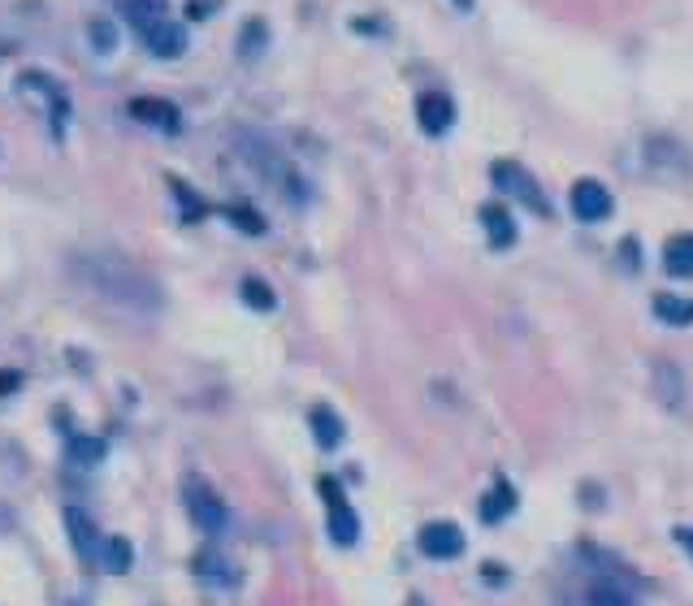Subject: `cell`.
Instances as JSON below:
<instances>
[{
  "label": "cell",
  "instance_id": "obj_18",
  "mask_svg": "<svg viewBox=\"0 0 693 606\" xmlns=\"http://www.w3.org/2000/svg\"><path fill=\"white\" fill-rule=\"evenodd\" d=\"M655 316H659L663 325H676V329H681V325H693V299L663 291V295H655Z\"/></svg>",
  "mask_w": 693,
  "mask_h": 606
},
{
  "label": "cell",
  "instance_id": "obj_29",
  "mask_svg": "<svg viewBox=\"0 0 693 606\" xmlns=\"http://www.w3.org/2000/svg\"><path fill=\"white\" fill-rule=\"evenodd\" d=\"M18 373H0V394H9V390H18Z\"/></svg>",
  "mask_w": 693,
  "mask_h": 606
},
{
  "label": "cell",
  "instance_id": "obj_14",
  "mask_svg": "<svg viewBox=\"0 0 693 606\" xmlns=\"http://www.w3.org/2000/svg\"><path fill=\"white\" fill-rule=\"evenodd\" d=\"M481 226H486V239H490L494 252H507V247L516 243V221H512V213H507L503 204L481 208Z\"/></svg>",
  "mask_w": 693,
  "mask_h": 606
},
{
  "label": "cell",
  "instance_id": "obj_31",
  "mask_svg": "<svg viewBox=\"0 0 693 606\" xmlns=\"http://www.w3.org/2000/svg\"><path fill=\"white\" fill-rule=\"evenodd\" d=\"M451 5L460 9V13H468V9H473V0H451Z\"/></svg>",
  "mask_w": 693,
  "mask_h": 606
},
{
  "label": "cell",
  "instance_id": "obj_27",
  "mask_svg": "<svg viewBox=\"0 0 693 606\" xmlns=\"http://www.w3.org/2000/svg\"><path fill=\"white\" fill-rule=\"evenodd\" d=\"M169 182H174V195H178V200L187 204V217L195 221V217L204 213V204H200V200H195V195H191V187H187V182H178V178H169Z\"/></svg>",
  "mask_w": 693,
  "mask_h": 606
},
{
  "label": "cell",
  "instance_id": "obj_12",
  "mask_svg": "<svg viewBox=\"0 0 693 606\" xmlns=\"http://www.w3.org/2000/svg\"><path fill=\"white\" fill-rule=\"evenodd\" d=\"M416 122H421L425 135H447L451 122H455V104L447 91H425L421 100H416Z\"/></svg>",
  "mask_w": 693,
  "mask_h": 606
},
{
  "label": "cell",
  "instance_id": "obj_13",
  "mask_svg": "<svg viewBox=\"0 0 693 606\" xmlns=\"http://www.w3.org/2000/svg\"><path fill=\"white\" fill-rule=\"evenodd\" d=\"M572 213H577L581 221H603V217H611V191L598 178H581L577 187H572Z\"/></svg>",
  "mask_w": 693,
  "mask_h": 606
},
{
  "label": "cell",
  "instance_id": "obj_3",
  "mask_svg": "<svg viewBox=\"0 0 693 606\" xmlns=\"http://www.w3.org/2000/svg\"><path fill=\"white\" fill-rule=\"evenodd\" d=\"M490 178H494V187L507 191L512 200H520V204L529 208V213L551 217V200H546V191L538 187V178H533L525 165H516V161H494Z\"/></svg>",
  "mask_w": 693,
  "mask_h": 606
},
{
  "label": "cell",
  "instance_id": "obj_2",
  "mask_svg": "<svg viewBox=\"0 0 693 606\" xmlns=\"http://www.w3.org/2000/svg\"><path fill=\"white\" fill-rule=\"evenodd\" d=\"M239 152H243V161L256 169L260 178L269 182L278 195H286L291 204H304L308 200V187H304V178L295 174V165L286 161V152L278 148L273 139L265 135H256V130H247V135H239Z\"/></svg>",
  "mask_w": 693,
  "mask_h": 606
},
{
  "label": "cell",
  "instance_id": "obj_7",
  "mask_svg": "<svg viewBox=\"0 0 693 606\" xmlns=\"http://www.w3.org/2000/svg\"><path fill=\"white\" fill-rule=\"evenodd\" d=\"M130 117L143 126H152V130H161V135H178L182 130V113H178V104H169L161 96H139V100H130Z\"/></svg>",
  "mask_w": 693,
  "mask_h": 606
},
{
  "label": "cell",
  "instance_id": "obj_30",
  "mask_svg": "<svg viewBox=\"0 0 693 606\" xmlns=\"http://www.w3.org/2000/svg\"><path fill=\"white\" fill-rule=\"evenodd\" d=\"M672 537H676V546H685L689 555H693V529H676Z\"/></svg>",
  "mask_w": 693,
  "mask_h": 606
},
{
  "label": "cell",
  "instance_id": "obj_19",
  "mask_svg": "<svg viewBox=\"0 0 693 606\" xmlns=\"http://www.w3.org/2000/svg\"><path fill=\"white\" fill-rule=\"evenodd\" d=\"M516 507V490L507 481H494V490L486 494V503H481V520H490V524H499L507 511Z\"/></svg>",
  "mask_w": 693,
  "mask_h": 606
},
{
  "label": "cell",
  "instance_id": "obj_9",
  "mask_svg": "<svg viewBox=\"0 0 693 606\" xmlns=\"http://www.w3.org/2000/svg\"><path fill=\"white\" fill-rule=\"evenodd\" d=\"M321 490L325 498H330V537L338 546H356V537H360V516L351 511V503L343 498V490H338L334 481H321Z\"/></svg>",
  "mask_w": 693,
  "mask_h": 606
},
{
  "label": "cell",
  "instance_id": "obj_22",
  "mask_svg": "<svg viewBox=\"0 0 693 606\" xmlns=\"http://www.w3.org/2000/svg\"><path fill=\"white\" fill-rule=\"evenodd\" d=\"M70 459L78 468H96L104 459V442L100 438H87V433H74L70 438Z\"/></svg>",
  "mask_w": 693,
  "mask_h": 606
},
{
  "label": "cell",
  "instance_id": "obj_26",
  "mask_svg": "<svg viewBox=\"0 0 693 606\" xmlns=\"http://www.w3.org/2000/svg\"><path fill=\"white\" fill-rule=\"evenodd\" d=\"M87 35H91V48H96V52H113V48H117V31H113V26L104 22V18L91 22Z\"/></svg>",
  "mask_w": 693,
  "mask_h": 606
},
{
  "label": "cell",
  "instance_id": "obj_6",
  "mask_svg": "<svg viewBox=\"0 0 693 606\" xmlns=\"http://www.w3.org/2000/svg\"><path fill=\"white\" fill-rule=\"evenodd\" d=\"M18 91L22 96H31L39 104H48V122H52V135H65V117H70V100H65V91L52 83L48 74H22L18 78Z\"/></svg>",
  "mask_w": 693,
  "mask_h": 606
},
{
  "label": "cell",
  "instance_id": "obj_17",
  "mask_svg": "<svg viewBox=\"0 0 693 606\" xmlns=\"http://www.w3.org/2000/svg\"><path fill=\"white\" fill-rule=\"evenodd\" d=\"M117 9H122V18L135 26V31H148L152 22L165 18L169 0H117Z\"/></svg>",
  "mask_w": 693,
  "mask_h": 606
},
{
  "label": "cell",
  "instance_id": "obj_16",
  "mask_svg": "<svg viewBox=\"0 0 693 606\" xmlns=\"http://www.w3.org/2000/svg\"><path fill=\"white\" fill-rule=\"evenodd\" d=\"M663 269L672 273V278H693V234H676L663 247Z\"/></svg>",
  "mask_w": 693,
  "mask_h": 606
},
{
  "label": "cell",
  "instance_id": "obj_25",
  "mask_svg": "<svg viewBox=\"0 0 693 606\" xmlns=\"http://www.w3.org/2000/svg\"><path fill=\"white\" fill-rule=\"evenodd\" d=\"M226 217L234 221L239 230H247V234H265V221H260V213L256 208H243V204H230L226 208Z\"/></svg>",
  "mask_w": 693,
  "mask_h": 606
},
{
  "label": "cell",
  "instance_id": "obj_10",
  "mask_svg": "<svg viewBox=\"0 0 693 606\" xmlns=\"http://www.w3.org/2000/svg\"><path fill=\"white\" fill-rule=\"evenodd\" d=\"M421 555L429 559H460L464 555V533L451 520H434L421 529Z\"/></svg>",
  "mask_w": 693,
  "mask_h": 606
},
{
  "label": "cell",
  "instance_id": "obj_1",
  "mask_svg": "<svg viewBox=\"0 0 693 606\" xmlns=\"http://www.w3.org/2000/svg\"><path fill=\"white\" fill-rule=\"evenodd\" d=\"M74 273H78V282H83L91 295L109 299V303H117V308L152 316V312H161V303H165L156 278H148L135 260H126L117 252H83V256H74Z\"/></svg>",
  "mask_w": 693,
  "mask_h": 606
},
{
  "label": "cell",
  "instance_id": "obj_5",
  "mask_svg": "<svg viewBox=\"0 0 693 606\" xmlns=\"http://www.w3.org/2000/svg\"><path fill=\"white\" fill-rule=\"evenodd\" d=\"M568 606H637L633 594L611 576H581L577 585L568 589Z\"/></svg>",
  "mask_w": 693,
  "mask_h": 606
},
{
  "label": "cell",
  "instance_id": "obj_15",
  "mask_svg": "<svg viewBox=\"0 0 693 606\" xmlns=\"http://www.w3.org/2000/svg\"><path fill=\"white\" fill-rule=\"evenodd\" d=\"M312 438H317L321 446H325V451H334V446L338 442H343V420H338V412H334V407H325V403H317V407H312Z\"/></svg>",
  "mask_w": 693,
  "mask_h": 606
},
{
  "label": "cell",
  "instance_id": "obj_20",
  "mask_svg": "<svg viewBox=\"0 0 693 606\" xmlns=\"http://www.w3.org/2000/svg\"><path fill=\"white\" fill-rule=\"evenodd\" d=\"M655 390H659V399L668 403V407H676V403L685 399V381H681V373H676L668 360L655 364Z\"/></svg>",
  "mask_w": 693,
  "mask_h": 606
},
{
  "label": "cell",
  "instance_id": "obj_4",
  "mask_svg": "<svg viewBox=\"0 0 693 606\" xmlns=\"http://www.w3.org/2000/svg\"><path fill=\"white\" fill-rule=\"evenodd\" d=\"M182 498H187V516L200 533H221L226 529V503L213 494V485H204L200 477L187 481V490H182Z\"/></svg>",
  "mask_w": 693,
  "mask_h": 606
},
{
  "label": "cell",
  "instance_id": "obj_23",
  "mask_svg": "<svg viewBox=\"0 0 693 606\" xmlns=\"http://www.w3.org/2000/svg\"><path fill=\"white\" fill-rule=\"evenodd\" d=\"M130 559H135V550H130L126 537H104V555L100 563L109 572H130Z\"/></svg>",
  "mask_w": 693,
  "mask_h": 606
},
{
  "label": "cell",
  "instance_id": "obj_28",
  "mask_svg": "<svg viewBox=\"0 0 693 606\" xmlns=\"http://www.w3.org/2000/svg\"><path fill=\"white\" fill-rule=\"evenodd\" d=\"M221 0H187V18H208Z\"/></svg>",
  "mask_w": 693,
  "mask_h": 606
},
{
  "label": "cell",
  "instance_id": "obj_11",
  "mask_svg": "<svg viewBox=\"0 0 693 606\" xmlns=\"http://www.w3.org/2000/svg\"><path fill=\"white\" fill-rule=\"evenodd\" d=\"M139 35H143V44H148L152 57H161V61H178L182 52H187V31H182L174 18L152 22L148 31H139Z\"/></svg>",
  "mask_w": 693,
  "mask_h": 606
},
{
  "label": "cell",
  "instance_id": "obj_24",
  "mask_svg": "<svg viewBox=\"0 0 693 606\" xmlns=\"http://www.w3.org/2000/svg\"><path fill=\"white\" fill-rule=\"evenodd\" d=\"M243 303H252L256 312H273V291H269V282H260V278H243Z\"/></svg>",
  "mask_w": 693,
  "mask_h": 606
},
{
  "label": "cell",
  "instance_id": "obj_8",
  "mask_svg": "<svg viewBox=\"0 0 693 606\" xmlns=\"http://www.w3.org/2000/svg\"><path fill=\"white\" fill-rule=\"evenodd\" d=\"M65 529H70V542H74L78 559H83L87 568H91V563H100V555H104V533L91 524L87 511H78V507L65 511Z\"/></svg>",
  "mask_w": 693,
  "mask_h": 606
},
{
  "label": "cell",
  "instance_id": "obj_21",
  "mask_svg": "<svg viewBox=\"0 0 693 606\" xmlns=\"http://www.w3.org/2000/svg\"><path fill=\"white\" fill-rule=\"evenodd\" d=\"M265 44H269V26H265V18H252L239 31V57L243 61H256L260 52H265Z\"/></svg>",
  "mask_w": 693,
  "mask_h": 606
}]
</instances>
